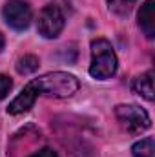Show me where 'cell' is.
Returning <instances> with one entry per match:
<instances>
[{"mask_svg": "<svg viewBox=\"0 0 155 157\" xmlns=\"http://www.w3.org/2000/svg\"><path fill=\"white\" fill-rule=\"evenodd\" d=\"M115 115L119 122L133 135L142 133L152 126V119L148 115V112L135 104H119L115 108Z\"/></svg>", "mask_w": 155, "mask_h": 157, "instance_id": "3", "label": "cell"}, {"mask_svg": "<svg viewBox=\"0 0 155 157\" xmlns=\"http://www.w3.org/2000/svg\"><path fill=\"white\" fill-rule=\"evenodd\" d=\"M117 55L113 46L106 39H95L91 42V64H89V75L99 80L112 78L117 73Z\"/></svg>", "mask_w": 155, "mask_h": 157, "instance_id": "2", "label": "cell"}, {"mask_svg": "<svg viewBox=\"0 0 155 157\" xmlns=\"http://www.w3.org/2000/svg\"><path fill=\"white\" fill-rule=\"evenodd\" d=\"M4 46H6V39H4V35L0 33V51L4 49Z\"/></svg>", "mask_w": 155, "mask_h": 157, "instance_id": "13", "label": "cell"}, {"mask_svg": "<svg viewBox=\"0 0 155 157\" xmlns=\"http://www.w3.org/2000/svg\"><path fill=\"white\" fill-rule=\"evenodd\" d=\"M131 90H133V93L144 97L146 101H153V93H155V90H153V71H146V73L139 75V77L133 80Z\"/></svg>", "mask_w": 155, "mask_h": 157, "instance_id": "7", "label": "cell"}, {"mask_svg": "<svg viewBox=\"0 0 155 157\" xmlns=\"http://www.w3.org/2000/svg\"><path fill=\"white\" fill-rule=\"evenodd\" d=\"M39 64L40 62L35 55H24V57L18 59V62H17V71H18L20 75H29V73H33V71L39 70Z\"/></svg>", "mask_w": 155, "mask_h": 157, "instance_id": "9", "label": "cell"}, {"mask_svg": "<svg viewBox=\"0 0 155 157\" xmlns=\"http://www.w3.org/2000/svg\"><path fill=\"white\" fill-rule=\"evenodd\" d=\"M2 15H4V20L7 22V26L17 31L28 29L31 24V17H33L31 7L24 0H7Z\"/></svg>", "mask_w": 155, "mask_h": 157, "instance_id": "5", "label": "cell"}, {"mask_svg": "<svg viewBox=\"0 0 155 157\" xmlns=\"http://www.w3.org/2000/svg\"><path fill=\"white\" fill-rule=\"evenodd\" d=\"M139 0H108V7L112 13H115L119 17H126L131 13L133 6L137 4Z\"/></svg>", "mask_w": 155, "mask_h": 157, "instance_id": "10", "label": "cell"}, {"mask_svg": "<svg viewBox=\"0 0 155 157\" xmlns=\"http://www.w3.org/2000/svg\"><path fill=\"white\" fill-rule=\"evenodd\" d=\"M78 90V78L66 71H53L46 73L39 78H33L26 84V88L11 101L7 106V113L11 115H20L28 110L33 108L35 101L40 95L44 97H55V99H66L77 93Z\"/></svg>", "mask_w": 155, "mask_h": 157, "instance_id": "1", "label": "cell"}, {"mask_svg": "<svg viewBox=\"0 0 155 157\" xmlns=\"http://www.w3.org/2000/svg\"><path fill=\"white\" fill-rule=\"evenodd\" d=\"M133 157H153L155 155V143L152 137H144L139 143L131 146Z\"/></svg>", "mask_w": 155, "mask_h": 157, "instance_id": "8", "label": "cell"}, {"mask_svg": "<svg viewBox=\"0 0 155 157\" xmlns=\"http://www.w3.org/2000/svg\"><path fill=\"white\" fill-rule=\"evenodd\" d=\"M11 86H13V82H11V78L6 77V75H0V101L9 93V90H11Z\"/></svg>", "mask_w": 155, "mask_h": 157, "instance_id": "11", "label": "cell"}, {"mask_svg": "<svg viewBox=\"0 0 155 157\" xmlns=\"http://www.w3.org/2000/svg\"><path fill=\"white\" fill-rule=\"evenodd\" d=\"M31 157H59V155H57V152L51 150V148H42L39 152H35Z\"/></svg>", "mask_w": 155, "mask_h": 157, "instance_id": "12", "label": "cell"}, {"mask_svg": "<svg viewBox=\"0 0 155 157\" xmlns=\"http://www.w3.org/2000/svg\"><path fill=\"white\" fill-rule=\"evenodd\" d=\"M137 18H139V28L142 29L146 39H153L155 37V2L153 0H146L141 6Z\"/></svg>", "mask_w": 155, "mask_h": 157, "instance_id": "6", "label": "cell"}, {"mask_svg": "<svg viewBox=\"0 0 155 157\" xmlns=\"http://www.w3.org/2000/svg\"><path fill=\"white\" fill-rule=\"evenodd\" d=\"M64 26H66V17L59 6L49 4L40 11L37 29L44 39H57L62 33Z\"/></svg>", "mask_w": 155, "mask_h": 157, "instance_id": "4", "label": "cell"}]
</instances>
